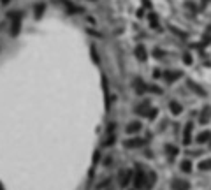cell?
<instances>
[{
    "mask_svg": "<svg viewBox=\"0 0 211 190\" xmlns=\"http://www.w3.org/2000/svg\"><path fill=\"white\" fill-rule=\"evenodd\" d=\"M172 190H188L190 188V183L188 181H183V180H172Z\"/></svg>",
    "mask_w": 211,
    "mask_h": 190,
    "instance_id": "obj_1",
    "label": "cell"
},
{
    "mask_svg": "<svg viewBox=\"0 0 211 190\" xmlns=\"http://www.w3.org/2000/svg\"><path fill=\"white\" fill-rule=\"evenodd\" d=\"M144 183H146V180H144V173H143V171H137V174H135V187L141 188V187H144Z\"/></svg>",
    "mask_w": 211,
    "mask_h": 190,
    "instance_id": "obj_2",
    "label": "cell"
},
{
    "mask_svg": "<svg viewBox=\"0 0 211 190\" xmlns=\"http://www.w3.org/2000/svg\"><path fill=\"white\" fill-rule=\"evenodd\" d=\"M120 176H121V180H120L121 187H125L127 183L130 181V176H132V173H130V171H121V173H120Z\"/></svg>",
    "mask_w": 211,
    "mask_h": 190,
    "instance_id": "obj_3",
    "label": "cell"
},
{
    "mask_svg": "<svg viewBox=\"0 0 211 190\" xmlns=\"http://www.w3.org/2000/svg\"><path fill=\"white\" fill-rule=\"evenodd\" d=\"M143 139H128L125 141V148H135V146H143Z\"/></svg>",
    "mask_w": 211,
    "mask_h": 190,
    "instance_id": "obj_4",
    "label": "cell"
},
{
    "mask_svg": "<svg viewBox=\"0 0 211 190\" xmlns=\"http://www.w3.org/2000/svg\"><path fill=\"white\" fill-rule=\"evenodd\" d=\"M209 116H211V107H209V106H206V107H204V111H202V114H201V123H208Z\"/></svg>",
    "mask_w": 211,
    "mask_h": 190,
    "instance_id": "obj_5",
    "label": "cell"
},
{
    "mask_svg": "<svg viewBox=\"0 0 211 190\" xmlns=\"http://www.w3.org/2000/svg\"><path fill=\"white\" fill-rule=\"evenodd\" d=\"M190 132H192V123H187V127H185V137H183V143H185V144L190 143Z\"/></svg>",
    "mask_w": 211,
    "mask_h": 190,
    "instance_id": "obj_6",
    "label": "cell"
},
{
    "mask_svg": "<svg viewBox=\"0 0 211 190\" xmlns=\"http://www.w3.org/2000/svg\"><path fill=\"white\" fill-rule=\"evenodd\" d=\"M137 130H141V123H139V121H135V123H130V125L127 127V132H128V134L137 132Z\"/></svg>",
    "mask_w": 211,
    "mask_h": 190,
    "instance_id": "obj_7",
    "label": "cell"
},
{
    "mask_svg": "<svg viewBox=\"0 0 211 190\" xmlns=\"http://www.w3.org/2000/svg\"><path fill=\"white\" fill-rule=\"evenodd\" d=\"M181 171H185V173H190V171H192V166H190L188 160H183L181 162Z\"/></svg>",
    "mask_w": 211,
    "mask_h": 190,
    "instance_id": "obj_8",
    "label": "cell"
},
{
    "mask_svg": "<svg viewBox=\"0 0 211 190\" xmlns=\"http://www.w3.org/2000/svg\"><path fill=\"white\" fill-rule=\"evenodd\" d=\"M171 109H172V113H174V114H180V111H181V106L178 104V102H171Z\"/></svg>",
    "mask_w": 211,
    "mask_h": 190,
    "instance_id": "obj_9",
    "label": "cell"
},
{
    "mask_svg": "<svg viewBox=\"0 0 211 190\" xmlns=\"http://www.w3.org/2000/svg\"><path fill=\"white\" fill-rule=\"evenodd\" d=\"M209 136H211L209 132H202L201 136H199V137H197V143H204L206 139H209Z\"/></svg>",
    "mask_w": 211,
    "mask_h": 190,
    "instance_id": "obj_10",
    "label": "cell"
},
{
    "mask_svg": "<svg viewBox=\"0 0 211 190\" xmlns=\"http://www.w3.org/2000/svg\"><path fill=\"white\" fill-rule=\"evenodd\" d=\"M137 56H139L141 60H144V58H146V53H144V48H139V49H137Z\"/></svg>",
    "mask_w": 211,
    "mask_h": 190,
    "instance_id": "obj_11",
    "label": "cell"
},
{
    "mask_svg": "<svg viewBox=\"0 0 211 190\" xmlns=\"http://www.w3.org/2000/svg\"><path fill=\"white\" fill-rule=\"evenodd\" d=\"M167 150H169V153H171V157H174V155H176V153H178V150H176V148H174V146H169V148H167Z\"/></svg>",
    "mask_w": 211,
    "mask_h": 190,
    "instance_id": "obj_12",
    "label": "cell"
},
{
    "mask_svg": "<svg viewBox=\"0 0 211 190\" xmlns=\"http://www.w3.org/2000/svg\"><path fill=\"white\" fill-rule=\"evenodd\" d=\"M2 2H4V4H6V2H9V0H2Z\"/></svg>",
    "mask_w": 211,
    "mask_h": 190,
    "instance_id": "obj_13",
    "label": "cell"
},
{
    "mask_svg": "<svg viewBox=\"0 0 211 190\" xmlns=\"http://www.w3.org/2000/svg\"><path fill=\"white\" fill-rule=\"evenodd\" d=\"M0 190H4V187H2V185H0Z\"/></svg>",
    "mask_w": 211,
    "mask_h": 190,
    "instance_id": "obj_14",
    "label": "cell"
}]
</instances>
